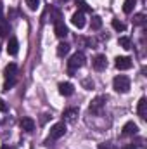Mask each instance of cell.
<instances>
[{
	"instance_id": "29",
	"label": "cell",
	"mask_w": 147,
	"mask_h": 149,
	"mask_svg": "<svg viewBox=\"0 0 147 149\" xmlns=\"http://www.w3.org/2000/svg\"><path fill=\"white\" fill-rule=\"evenodd\" d=\"M123 149H137L135 144H126V146H123Z\"/></svg>"
},
{
	"instance_id": "19",
	"label": "cell",
	"mask_w": 147,
	"mask_h": 149,
	"mask_svg": "<svg viewBox=\"0 0 147 149\" xmlns=\"http://www.w3.org/2000/svg\"><path fill=\"white\" fill-rule=\"evenodd\" d=\"M112 28H114L116 31H125V30H126V24H125L123 21H118V19H112Z\"/></svg>"
},
{
	"instance_id": "30",
	"label": "cell",
	"mask_w": 147,
	"mask_h": 149,
	"mask_svg": "<svg viewBox=\"0 0 147 149\" xmlns=\"http://www.w3.org/2000/svg\"><path fill=\"white\" fill-rule=\"evenodd\" d=\"M49 120V114H42V123H45Z\"/></svg>"
},
{
	"instance_id": "9",
	"label": "cell",
	"mask_w": 147,
	"mask_h": 149,
	"mask_svg": "<svg viewBox=\"0 0 147 149\" xmlns=\"http://www.w3.org/2000/svg\"><path fill=\"white\" fill-rule=\"evenodd\" d=\"M54 31H55V35H57L59 38H66V37H68V33H69V30L66 28V24H64L62 21L55 23V26H54Z\"/></svg>"
},
{
	"instance_id": "20",
	"label": "cell",
	"mask_w": 147,
	"mask_h": 149,
	"mask_svg": "<svg viewBox=\"0 0 147 149\" xmlns=\"http://www.w3.org/2000/svg\"><path fill=\"white\" fill-rule=\"evenodd\" d=\"M118 43L123 47V49H132V40L128 37H121L119 40H118Z\"/></svg>"
},
{
	"instance_id": "16",
	"label": "cell",
	"mask_w": 147,
	"mask_h": 149,
	"mask_svg": "<svg viewBox=\"0 0 147 149\" xmlns=\"http://www.w3.org/2000/svg\"><path fill=\"white\" fill-rule=\"evenodd\" d=\"M68 52H69V45H68L66 42H62V43L57 45V56H59V57H64Z\"/></svg>"
},
{
	"instance_id": "2",
	"label": "cell",
	"mask_w": 147,
	"mask_h": 149,
	"mask_svg": "<svg viewBox=\"0 0 147 149\" xmlns=\"http://www.w3.org/2000/svg\"><path fill=\"white\" fill-rule=\"evenodd\" d=\"M85 64V54L83 52H74L73 56H71V59L68 61V66H69V73L73 74L74 70H78V68H81Z\"/></svg>"
},
{
	"instance_id": "31",
	"label": "cell",
	"mask_w": 147,
	"mask_h": 149,
	"mask_svg": "<svg viewBox=\"0 0 147 149\" xmlns=\"http://www.w3.org/2000/svg\"><path fill=\"white\" fill-rule=\"evenodd\" d=\"M2 12H3V5H2V2H0V19H2Z\"/></svg>"
},
{
	"instance_id": "14",
	"label": "cell",
	"mask_w": 147,
	"mask_h": 149,
	"mask_svg": "<svg viewBox=\"0 0 147 149\" xmlns=\"http://www.w3.org/2000/svg\"><path fill=\"white\" fill-rule=\"evenodd\" d=\"M139 132V127L133 123V121H128L125 127H123V135H135Z\"/></svg>"
},
{
	"instance_id": "28",
	"label": "cell",
	"mask_w": 147,
	"mask_h": 149,
	"mask_svg": "<svg viewBox=\"0 0 147 149\" xmlns=\"http://www.w3.org/2000/svg\"><path fill=\"white\" fill-rule=\"evenodd\" d=\"M7 109H9V108H7V104H5V101H3V99L0 97V111H2V113H5Z\"/></svg>"
},
{
	"instance_id": "17",
	"label": "cell",
	"mask_w": 147,
	"mask_h": 149,
	"mask_svg": "<svg viewBox=\"0 0 147 149\" xmlns=\"http://www.w3.org/2000/svg\"><path fill=\"white\" fill-rule=\"evenodd\" d=\"M135 3H137V0H125V3H123V12H125V14H130V12L133 10Z\"/></svg>"
},
{
	"instance_id": "4",
	"label": "cell",
	"mask_w": 147,
	"mask_h": 149,
	"mask_svg": "<svg viewBox=\"0 0 147 149\" xmlns=\"http://www.w3.org/2000/svg\"><path fill=\"white\" fill-rule=\"evenodd\" d=\"M116 68L118 70H121V71H125V70H130L132 66H133V61L130 59V57H126V56H119V57H116Z\"/></svg>"
},
{
	"instance_id": "26",
	"label": "cell",
	"mask_w": 147,
	"mask_h": 149,
	"mask_svg": "<svg viewBox=\"0 0 147 149\" xmlns=\"http://www.w3.org/2000/svg\"><path fill=\"white\" fill-rule=\"evenodd\" d=\"M99 149H116V146H112L111 142H101L99 144Z\"/></svg>"
},
{
	"instance_id": "1",
	"label": "cell",
	"mask_w": 147,
	"mask_h": 149,
	"mask_svg": "<svg viewBox=\"0 0 147 149\" xmlns=\"http://www.w3.org/2000/svg\"><path fill=\"white\" fill-rule=\"evenodd\" d=\"M112 87H114L116 92H119V94H126V92L130 90V78L125 76V74H119V76L114 78Z\"/></svg>"
},
{
	"instance_id": "3",
	"label": "cell",
	"mask_w": 147,
	"mask_h": 149,
	"mask_svg": "<svg viewBox=\"0 0 147 149\" xmlns=\"http://www.w3.org/2000/svg\"><path fill=\"white\" fill-rule=\"evenodd\" d=\"M104 104H106V97H102V95L95 97L92 101V104H90V113L92 114H101L102 109H104Z\"/></svg>"
},
{
	"instance_id": "8",
	"label": "cell",
	"mask_w": 147,
	"mask_h": 149,
	"mask_svg": "<svg viewBox=\"0 0 147 149\" xmlns=\"http://www.w3.org/2000/svg\"><path fill=\"white\" fill-rule=\"evenodd\" d=\"M17 50H19V42H17V38L10 37L9 42H7V52H9V56H16Z\"/></svg>"
},
{
	"instance_id": "22",
	"label": "cell",
	"mask_w": 147,
	"mask_h": 149,
	"mask_svg": "<svg viewBox=\"0 0 147 149\" xmlns=\"http://www.w3.org/2000/svg\"><path fill=\"white\" fill-rule=\"evenodd\" d=\"M76 5H78L80 12H87V10H92V9L87 5V2H85V0H76Z\"/></svg>"
},
{
	"instance_id": "5",
	"label": "cell",
	"mask_w": 147,
	"mask_h": 149,
	"mask_svg": "<svg viewBox=\"0 0 147 149\" xmlns=\"http://www.w3.org/2000/svg\"><path fill=\"white\" fill-rule=\"evenodd\" d=\"M64 134H66V125H64V121H62V123H55V125L50 128V139H61Z\"/></svg>"
},
{
	"instance_id": "11",
	"label": "cell",
	"mask_w": 147,
	"mask_h": 149,
	"mask_svg": "<svg viewBox=\"0 0 147 149\" xmlns=\"http://www.w3.org/2000/svg\"><path fill=\"white\" fill-rule=\"evenodd\" d=\"M59 92H61V95H71L74 92V87L69 83V81H62V83H59Z\"/></svg>"
},
{
	"instance_id": "6",
	"label": "cell",
	"mask_w": 147,
	"mask_h": 149,
	"mask_svg": "<svg viewBox=\"0 0 147 149\" xmlns=\"http://www.w3.org/2000/svg\"><path fill=\"white\" fill-rule=\"evenodd\" d=\"M92 66H94V70L95 71H102V70H106L107 68V59H106V56H95L94 57V61H92Z\"/></svg>"
},
{
	"instance_id": "7",
	"label": "cell",
	"mask_w": 147,
	"mask_h": 149,
	"mask_svg": "<svg viewBox=\"0 0 147 149\" xmlns=\"http://www.w3.org/2000/svg\"><path fill=\"white\" fill-rule=\"evenodd\" d=\"M71 23H73V24L76 26V28H78V30H81V28H83V26L87 24L85 14H83V12H80V10H78V12H74L73 17H71Z\"/></svg>"
},
{
	"instance_id": "10",
	"label": "cell",
	"mask_w": 147,
	"mask_h": 149,
	"mask_svg": "<svg viewBox=\"0 0 147 149\" xmlns=\"http://www.w3.org/2000/svg\"><path fill=\"white\" fill-rule=\"evenodd\" d=\"M19 125H21V128H23L24 132H28V134L35 130V120H33V118H28V116H26V118H23V120H21V123H19Z\"/></svg>"
},
{
	"instance_id": "15",
	"label": "cell",
	"mask_w": 147,
	"mask_h": 149,
	"mask_svg": "<svg viewBox=\"0 0 147 149\" xmlns=\"http://www.w3.org/2000/svg\"><path fill=\"white\" fill-rule=\"evenodd\" d=\"M9 31H10V24H9V21H5L2 17L0 19V37H7Z\"/></svg>"
},
{
	"instance_id": "25",
	"label": "cell",
	"mask_w": 147,
	"mask_h": 149,
	"mask_svg": "<svg viewBox=\"0 0 147 149\" xmlns=\"http://www.w3.org/2000/svg\"><path fill=\"white\" fill-rule=\"evenodd\" d=\"M144 21H146V16H144V14H137V16L133 17V23H135V24H144Z\"/></svg>"
},
{
	"instance_id": "32",
	"label": "cell",
	"mask_w": 147,
	"mask_h": 149,
	"mask_svg": "<svg viewBox=\"0 0 147 149\" xmlns=\"http://www.w3.org/2000/svg\"><path fill=\"white\" fill-rule=\"evenodd\" d=\"M0 149H12V148H9V146H2Z\"/></svg>"
},
{
	"instance_id": "27",
	"label": "cell",
	"mask_w": 147,
	"mask_h": 149,
	"mask_svg": "<svg viewBox=\"0 0 147 149\" xmlns=\"http://www.w3.org/2000/svg\"><path fill=\"white\" fill-rule=\"evenodd\" d=\"M83 87H87V88H88V90H90V88H94V81H92V80H88V78H87V80H83Z\"/></svg>"
},
{
	"instance_id": "23",
	"label": "cell",
	"mask_w": 147,
	"mask_h": 149,
	"mask_svg": "<svg viewBox=\"0 0 147 149\" xmlns=\"http://www.w3.org/2000/svg\"><path fill=\"white\" fill-rule=\"evenodd\" d=\"M14 85H16V78H7L3 83V90H10Z\"/></svg>"
},
{
	"instance_id": "24",
	"label": "cell",
	"mask_w": 147,
	"mask_h": 149,
	"mask_svg": "<svg viewBox=\"0 0 147 149\" xmlns=\"http://www.w3.org/2000/svg\"><path fill=\"white\" fill-rule=\"evenodd\" d=\"M26 5H28L31 10H37L38 5H40V0H26Z\"/></svg>"
},
{
	"instance_id": "13",
	"label": "cell",
	"mask_w": 147,
	"mask_h": 149,
	"mask_svg": "<svg viewBox=\"0 0 147 149\" xmlns=\"http://www.w3.org/2000/svg\"><path fill=\"white\" fill-rule=\"evenodd\" d=\"M137 113H139V116H140L142 120H146V118H147V101H146V97H142V99L139 101Z\"/></svg>"
},
{
	"instance_id": "18",
	"label": "cell",
	"mask_w": 147,
	"mask_h": 149,
	"mask_svg": "<svg viewBox=\"0 0 147 149\" xmlns=\"http://www.w3.org/2000/svg\"><path fill=\"white\" fill-rule=\"evenodd\" d=\"M90 26H92V30H101V26H102V19H101L99 16H94L92 21H90Z\"/></svg>"
},
{
	"instance_id": "12",
	"label": "cell",
	"mask_w": 147,
	"mask_h": 149,
	"mask_svg": "<svg viewBox=\"0 0 147 149\" xmlns=\"http://www.w3.org/2000/svg\"><path fill=\"white\" fill-rule=\"evenodd\" d=\"M16 73H17V64H16V63L7 64L5 70H3V76H5V78H16Z\"/></svg>"
},
{
	"instance_id": "21",
	"label": "cell",
	"mask_w": 147,
	"mask_h": 149,
	"mask_svg": "<svg viewBox=\"0 0 147 149\" xmlns=\"http://www.w3.org/2000/svg\"><path fill=\"white\" fill-rule=\"evenodd\" d=\"M62 116H64V118H68V120H74V118L78 116V109H74V108H73V109H66Z\"/></svg>"
}]
</instances>
